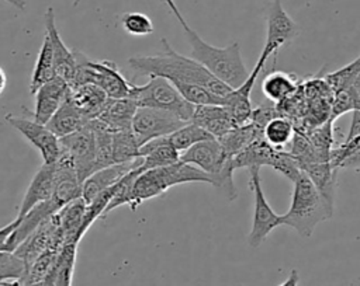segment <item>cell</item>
I'll use <instances>...</instances> for the list:
<instances>
[{
  "label": "cell",
  "instance_id": "obj_1",
  "mask_svg": "<svg viewBox=\"0 0 360 286\" xmlns=\"http://www.w3.org/2000/svg\"><path fill=\"white\" fill-rule=\"evenodd\" d=\"M163 52L159 55H136L128 59L129 67L136 76L148 77H163L170 83H191L204 87L212 95L224 100L229 93L231 87L214 77L202 64L193 57H187L176 52L167 39H162Z\"/></svg>",
  "mask_w": 360,
  "mask_h": 286
},
{
  "label": "cell",
  "instance_id": "obj_2",
  "mask_svg": "<svg viewBox=\"0 0 360 286\" xmlns=\"http://www.w3.org/2000/svg\"><path fill=\"white\" fill-rule=\"evenodd\" d=\"M184 34L191 46L190 57L202 64L214 77L232 90L248 79L249 72L243 63L239 42H232L225 48H217L205 42L190 27L184 29Z\"/></svg>",
  "mask_w": 360,
  "mask_h": 286
},
{
  "label": "cell",
  "instance_id": "obj_3",
  "mask_svg": "<svg viewBox=\"0 0 360 286\" xmlns=\"http://www.w3.org/2000/svg\"><path fill=\"white\" fill-rule=\"evenodd\" d=\"M333 216V209L325 202L311 179L302 172L294 181L290 209L283 214V224L294 229L302 237H311L315 227Z\"/></svg>",
  "mask_w": 360,
  "mask_h": 286
},
{
  "label": "cell",
  "instance_id": "obj_4",
  "mask_svg": "<svg viewBox=\"0 0 360 286\" xmlns=\"http://www.w3.org/2000/svg\"><path fill=\"white\" fill-rule=\"evenodd\" d=\"M73 53L76 59V77L73 86L93 83L98 86L108 98L129 97L134 84L122 76L114 62L93 60L77 50H73Z\"/></svg>",
  "mask_w": 360,
  "mask_h": 286
},
{
  "label": "cell",
  "instance_id": "obj_5",
  "mask_svg": "<svg viewBox=\"0 0 360 286\" xmlns=\"http://www.w3.org/2000/svg\"><path fill=\"white\" fill-rule=\"evenodd\" d=\"M129 98L135 101L138 107L158 108L173 112L184 122H190L195 105L186 101L176 87L163 77H149V81L141 86L134 84Z\"/></svg>",
  "mask_w": 360,
  "mask_h": 286
},
{
  "label": "cell",
  "instance_id": "obj_6",
  "mask_svg": "<svg viewBox=\"0 0 360 286\" xmlns=\"http://www.w3.org/2000/svg\"><path fill=\"white\" fill-rule=\"evenodd\" d=\"M249 175V188L253 193V217L248 244L252 248H257L276 227L283 224V214L276 213L266 199L262 188L260 167H250Z\"/></svg>",
  "mask_w": 360,
  "mask_h": 286
},
{
  "label": "cell",
  "instance_id": "obj_7",
  "mask_svg": "<svg viewBox=\"0 0 360 286\" xmlns=\"http://www.w3.org/2000/svg\"><path fill=\"white\" fill-rule=\"evenodd\" d=\"M184 123L186 122L177 118L173 112L149 107H138L132 118L131 130L141 147L152 139L169 136Z\"/></svg>",
  "mask_w": 360,
  "mask_h": 286
},
{
  "label": "cell",
  "instance_id": "obj_8",
  "mask_svg": "<svg viewBox=\"0 0 360 286\" xmlns=\"http://www.w3.org/2000/svg\"><path fill=\"white\" fill-rule=\"evenodd\" d=\"M6 121L17 132H20L41 154L45 164H55L60 156L62 146L59 137H56L46 125L37 122L31 115H6Z\"/></svg>",
  "mask_w": 360,
  "mask_h": 286
},
{
  "label": "cell",
  "instance_id": "obj_9",
  "mask_svg": "<svg viewBox=\"0 0 360 286\" xmlns=\"http://www.w3.org/2000/svg\"><path fill=\"white\" fill-rule=\"evenodd\" d=\"M62 150L72 160L80 182H83L96 167V140L94 132L87 123L80 130L59 139Z\"/></svg>",
  "mask_w": 360,
  "mask_h": 286
},
{
  "label": "cell",
  "instance_id": "obj_10",
  "mask_svg": "<svg viewBox=\"0 0 360 286\" xmlns=\"http://www.w3.org/2000/svg\"><path fill=\"white\" fill-rule=\"evenodd\" d=\"M180 160L210 174L211 184L214 177H217L225 168L233 165V157L225 151L219 140L215 137L195 143L180 154Z\"/></svg>",
  "mask_w": 360,
  "mask_h": 286
},
{
  "label": "cell",
  "instance_id": "obj_11",
  "mask_svg": "<svg viewBox=\"0 0 360 286\" xmlns=\"http://www.w3.org/2000/svg\"><path fill=\"white\" fill-rule=\"evenodd\" d=\"M267 31H266V42L263 46V52L269 56H276L280 48L288 42H291L300 32L297 22L288 15L284 10L281 0H273L267 10Z\"/></svg>",
  "mask_w": 360,
  "mask_h": 286
},
{
  "label": "cell",
  "instance_id": "obj_12",
  "mask_svg": "<svg viewBox=\"0 0 360 286\" xmlns=\"http://www.w3.org/2000/svg\"><path fill=\"white\" fill-rule=\"evenodd\" d=\"M270 56L262 50L257 62H256V66L252 72H249V76L248 79L236 88L231 90V93L222 100V104L231 118L233 119V122L236 125H245L248 122H250V118H252V112H253V107H252V101H250V94H252V90H253V86L257 80V76L262 73V70L264 69V64H266V60L269 59Z\"/></svg>",
  "mask_w": 360,
  "mask_h": 286
},
{
  "label": "cell",
  "instance_id": "obj_13",
  "mask_svg": "<svg viewBox=\"0 0 360 286\" xmlns=\"http://www.w3.org/2000/svg\"><path fill=\"white\" fill-rule=\"evenodd\" d=\"M45 34L49 36L53 50V62H55V74L62 79L69 87L73 86L76 77V59L73 50H69L65 42L62 41L59 31L56 28L55 13L52 7H48L45 11Z\"/></svg>",
  "mask_w": 360,
  "mask_h": 286
},
{
  "label": "cell",
  "instance_id": "obj_14",
  "mask_svg": "<svg viewBox=\"0 0 360 286\" xmlns=\"http://www.w3.org/2000/svg\"><path fill=\"white\" fill-rule=\"evenodd\" d=\"M82 198V182L69 156L62 150L55 163L52 200L62 209L69 202Z\"/></svg>",
  "mask_w": 360,
  "mask_h": 286
},
{
  "label": "cell",
  "instance_id": "obj_15",
  "mask_svg": "<svg viewBox=\"0 0 360 286\" xmlns=\"http://www.w3.org/2000/svg\"><path fill=\"white\" fill-rule=\"evenodd\" d=\"M69 91H70L69 84L55 76L52 80L44 83L34 93L35 105H34V111L30 115L37 122L46 125V122L52 118V115L65 101Z\"/></svg>",
  "mask_w": 360,
  "mask_h": 286
},
{
  "label": "cell",
  "instance_id": "obj_16",
  "mask_svg": "<svg viewBox=\"0 0 360 286\" xmlns=\"http://www.w3.org/2000/svg\"><path fill=\"white\" fill-rule=\"evenodd\" d=\"M141 165V157L131 163H121V164H111L108 167L100 168L91 172L83 182H82V199L86 202H91L100 192L112 186L118 182L127 172Z\"/></svg>",
  "mask_w": 360,
  "mask_h": 286
},
{
  "label": "cell",
  "instance_id": "obj_17",
  "mask_svg": "<svg viewBox=\"0 0 360 286\" xmlns=\"http://www.w3.org/2000/svg\"><path fill=\"white\" fill-rule=\"evenodd\" d=\"M190 122L201 126L215 139H221L236 126L228 109L221 104L195 105Z\"/></svg>",
  "mask_w": 360,
  "mask_h": 286
},
{
  "label": "cell",
  "instance_id": "obj_18",
  "mask_svg": "<svg viewBox=\"0 0 360 286\" xmlns=\"http://www.w3.org/2000/svg\"><path fill=\"white\" fill-rule=\"evenodd\" d=\"M53 177H55V164H45L39 167L34 178L31 179L25 195L21 200L20 209L17 216L22 217L28 210H31L34 206L46 202L52 198L53 192Z\"/></svg>",
  "mask_w": 360,
  "mask_h": 286
},
{
  "label": "cell",
  "instance_id": "obj_19",
  "mask_svg": "<svg viewBox=\"0 0 360 286\" xmlns=\"http://www.w3.org/2000/svg\"><path fill=\"white\" fill-rule=\"evenodd\" d=\"M138 105L129 97L127 98H108L105 107L96 119L101 122L110 132L131 130L132 118Z\"/></svg>",
  "mask_w": 360,
  "mask_h": 286
},
{
  "label": "cell",
  "instance_id": "obj_20",
  "mask_svg": "<svg viewBox=\"0 0 360 286\" xmlns=\"http://www.w3.org/2000/svg\"><path fill=\"white\" fill-rule=\"evenodd\" d=\"M89 118L73 104L69 94L66 95L65 101L52 115V118L46 122V128L56 136L65 137L72 135L89 123Z\"/></svg>",
  "mask_w": 360,
  "mask_h": 286
},
{
  "label": "cell",
  "instance_id": "obj_21",
  "mask_svg": "<svg viewBox=\"0 0 360 286\" xmlns=\"http://www.w3.org/2000/svg\"><path fill=\"white\" fill-rule=\"evenodd\" d=\"M139 171L170 165L180 160V153L170 144L167 136L156 137L139 147Z\"/></svg>",
  "mask_w": 360,
  "mask_h": 286
},
{
  "label": "cell",
  "instance_id": "obj_22",
  "mask_svg": "<svg viewBox=\"0 0 360 286\" xmlns=\"http://www.w3.org/2000/svg\"><path fill=\"white\" fill-rule=\"evenodd\" d=\"M301 171L311 179L316 191L333 209L335 203V188H336V175L338 168L332 165L330 161H314L300 164Z\"/></svg>",
  "mask_w": 360,
  "mask_h": 286
},
{
  "label": "cell",
  "instance_id": "obj_23",
  "mask_svg": "<svg viewBox=\"0 0 360 286\" xmlns=\"http://www.w3.org/2000/svg\"><path fill=\"white\" fill-rule=\"evenodd\" d=\"M69 97L89 119L97 118L108 101L107 94L93 83H84L70 87Z\"/></svg>",
  "mask_w": 360,
  "mask_h": 286
},
{
  "label": "cell",
  "instance_id": "obj_24",
  "mask_svg": "<svg viewBox=\"0 0 360 286\" xmlns=\"http://www.w3.org/2000/svg\"><path fill=\"white\" fill-rule=\"evenodd\" d=\"M278 149L270 146L263 136L257 137L248 147H245L240 153L233 156V167L236 168H250V167H262L273 164Z\"/></svg>",
  "mask_w": 360,
  "mask_h": 286
},
{
  "label": "cell",
  "instance_id": "obj_25",
  "mask_svg": "<svg viewBox=\"0 0 360 286\" xmlns=\"http://www.w3.org/2000/svg\"><path fill=\"white\" fill-rule=\"evenodd\" d=\"M77 255V244L66 243L59 250L51 272L45 279L49 280L52 286H72L75 264Z\"/></svg>",
  "mask_w": 360,
  "mask_h": 286
},
{
  "label": "cell",
  "instance_id": "obj_26",
  "mask_svg": "<svg viewBox=\"0 0 360 286\" xmlns=\"http://www.w3.org/2000/svg\"><path fill=\"white\" fill-rule=\"evenodd\" d=\"M298 90V80L292 74L271 70L262 83L263 95L273 104H281Z\"/></svg>",
  "mask_w": 360,
  "mask_h": 286
},
{
  "label": "cell",
  "instance_id": "obj_27",
  "mask_svg": "<svg viewBox=\"0 0 360 286\" xmlns=\"http://www.w3.org/2000/svg\"><path fill=\"white\" fill-rule=\"evenodd\" d=\"M260 136H263V129L250 121L245 125H236L218 140L225 151L233 157Z\"/></svg>",
  "mask_w": 360,
  "mask_h": 286
},
{
  "label": "cell",
  "instance_id": "obj_28",
  "mask_svg": "<svg viewBox=\"0 0 360 286\" xmlns=\"http://www.w3.org/2000/svg\"><path fill=\"white\" fill-rule=\"evenodd\" d=\"M55 62H53V50L49 36L45 34L42 45L39 48L35 66L32 69V76L30 81V93H34L46 81L55 77Z\"/></svg>",
  "mask_w": 360,
  "mask_h": 286
},
{
  "label": "cell",
  "instance_id": "obj_29",
  "mask_svg": "<svg viewBox=\"0 0 360 286\" xmlns=\"http://www.w3.org/2000/svg\"><path fill=\"white\" fill-rule=\"evenodd\" d=\"M294 132L292 122L287 116L277 115L264 125L263 139L274 149L283 150L284 146L291 142Z\"/></svg>",
  "mask_w": 360,
  "mask_h": 286
},
{
  "label": "cell",
  "instance_id": "obj_30",
  "mask_svg": "<svg viewBox=\"0 0 360 286\" xmlns=\"http://www.w3.org/2000/svg\"><path fill=\"white\" fill-rule=\"evenodd\" d=\"M214 136H211L205 129H202L201 126L193 123V122H186L183 126H180L179 129H176L173 133H170L167 136L170 144L181 154L183 151H186L187 149H190L191 146H194L198 142L207 140V139H212Z\"/></svg>",
  "mask_w": 360,
  "mask_h": 286
},
{
  "label": "cell",
  "instance_id": "obj_31",
  "mask_svg": "<svg viewBox=\"0 0 360 286\" xmlns=\"http://www.w3.org/2000/svg\"><path fill=\"white\" fill-rule=\"evenodd\" d=\"M139 157V144L132 130L112 132V163H131Z\"/></svg>",
  "mask_w": 360,
  "mask_h": 286
},
{
  "label": "cell",
  "instance_id": "obj_32",
  "mask_svg": "<svg viewBox=\"0 0 360 286\" xmlns=\"http://www.w3.org/2000/svg\"><path fill=\"white\" fill-rule=\"evenodd\" d=\"M27 275V265L15 252L0 251V286L22 283Z\"/></svg>",
  "mask_w": 360,
  "mask_h": 286
},
{
  "label": "cell",
  "instance_id": "obj_33",
  "mask_svg": "<svg viewBox=\"0 0 360 286\" xmlns=\"http://www.w3.org/2000/svg\"><path fill=\"white\" fill-rule=\"evenodd\" d=\"M360 111V94L354 84L333 93L330 104V118L335 121L346 112Z\"/></svg>",
  "mask_w": 360,
  "mask_h": 286
},
{
  "label": "cell",
  "instance_id": "obj_34",
  "mask_svg": "<svg viewBox=\"0 0 360 286\" xmlns=\"http://www.w3.org/2000/svg\"><path fill=\"white\" fill-rule=\"evenodd\" d=\"M360 76V56L356 57L353 62L347 63L346 66L328 73L325 76V83L329 86V88L336 93L339 90H343L349 86H352L357 77Z\"/></svg>",
  "mask_w": 360,
  "mask_h": 286
},
{
  "label": "cell",
  "instance_id": "obj_35",
  "mask_svg": "<svg viewBox=\"0 0 360 286\" xmlns=\"http://www.w3.org/2000/svg\"><path fill=\"white\" fill-rule=\"evenodd\" d=\"M121 25L124 31L132 36H146L153 32L152 20L146 14L138 11L122 14Z\"/></svg>",
  "mask_w": 360,
  "mask_h": 286
},
{
  "label": "cell",
  "instance_id": "obj_36",
  "mask_svg": "<svg viewBox=\"0 0 360 286\" xmlns=\"http://www.w3.org/2000/svg\"><path fill=\"white\" fill-rule=\"evenodd\" d=\"M271 168H274L277 172L283 174L292 182L302 174V171L298 165V161L290 153H287L284 150L277 151L276 158L271 164Z\"/></svg>",
  "mask_w": 360,
  "mask_h": 286
},
{
  "label": "cell",
  "instance_id": "obj_37",
  "mask_svg": "<svg viewBox=\"0 0 360 286\" xmlns=\"http://www.w3.org/2000/svg\"><path fill=\"white\" fill-rule=\"evenodd\" d=\"M18 222H20V219L15 217L13 222L6 224L4 227H0V251H6V243H7L8 237L11 236V233L15 230Z\"/></svg>",
  "mask_w": 360,
  "mask_h": 286
},
{
  "label": "cell",
  "instance_id": "obj_38",
  "mask_svg": "<svg viewBox=\"0 0 360 286\" xmlns=\"http://www.w3.org/2000/svg\"><path fill=\"white\" fill-rule=\"evenodd\" d=\"M162 3H165L169 8H170V11L174 14V17L179 20V22L181 24V27H183V29H186L187 27H190L188 24H187V21L184 20V17L181 15V13H180V10L177 8V6H176V3H174V0H160Z\"/></svg>",
  "mask_w": 360,
  "mask_h": 286
},
{
  "label": "cell",
  "instance_id": "obj_39",
  "mask_svg": "<svg viewBox=\"0 0 360 286\" xmlns=\"http://www.w3.org/2000/svg\"><path fill=\"white\" fill-rule=\"evenodd\" d=\"M356 168V167H360V151H357V153H354V154H352L350 157H347L343 163H342V165H340V168Z\"/></svg>",
  "mask_w": 360,
  "mask_h": 286
},
{
  "label": "cell",
  "instance_id": "obj_40",
  "mask_svg": "<svg viewBox=\"0 0 360 286\" xmlns=\"http://www.w3.org/2000/svg\"><path fill=\"white\" fill-rule=\"evenodd\" d=\"M300 283V275H298V271L297 269H292L288 275V278L278 286H298Z\"/></svg>",
  "mask_w": 360,
  "mask_h": 286
},
{
  "label": "cell",
  "instance_id": "obj_41",
  "mask_svg": "<svg viewBox=\"0 0 360 286\" xmlns=\"http://www.w3.org/2000/svg\"><path fill=\"white\" fill-rule=\"evenodd\" d=\"M6 86H7V76L3 70V67H0V95L4 93Z\"/></svg>",
  "mask_w": 360,
  "mask_h": 286
},
{
  "label": "cell",
  "instance_id": "obj_42",
  "mask_svg": "<svg viewBox=\"0 0 360 286\" xmlns=\"http://www.w3.org/2000/svg\"><path fill=\"white\" fill-rule=\"evenodd\" d=\"M4 1L11 4L13 7H15L18 10H24L25 8V1L24 0H4Z\"/></svg>",
  "mask_w": 360,
  "mask_h": 286
},
{
  "label": "cell",
  "instance_id": "obj_43",
  "mask_svg": "<svg viewBox=\"0 0 360 286\" xmlns=\"http://www.w3.org/2000/svg\"><path fill=\"white\" fill-rule=\"evenodd\" d=\"M18 286H52V285L49 283L48 279H44V280L35 282V283H21V285H18Z\"/></svg>",
  "mask_w": 360,
  "mask_h": 286
},
{
  "label": "cell",
  "instance_id": "obj_44",
  "mask_svg": "<svg viewBox=\"0 0 360 286\" xmlns=\"http://www.w3.org/2000/svg\"><path fill=\"white\" fill-rule=\"evenodd\" d=\"M354 86H356V88H357V91H359V94H360V76L357 77V80L353 83Z\"/></svg>",
  "mask_w": 360,
  "mask_h": 286
}]
</instances>
